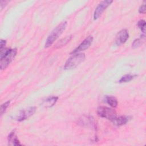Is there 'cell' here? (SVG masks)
<instances>
[{
  "instance_id": "obj_1",
  "label": "cell",
  "mask_w": 146,
  "mask_h": 146,
  "mask_svg": "<svg viewBox=\"0 0 146 146\" xmlns=\"http://www.w3.org/2000/svg\"><path fill=\"white\" fill-rule=\"evenodd\" d=\"M0 51V68L1 70H2L7 68L14 59L17 53V48L11 49L4 48Z\"/></svg>"
},
{
  "instance_id": "obj_2",
  "label": "cell",
  "mask_w": 146,
  "mask_h": 146,
  "mask_svg": "<svg viewBox=\"0 0 146 146\" xmlns=\"http://www.w3.org/2000/svg\"><path fill=\"white\" fill-rule=\"evenodd\" d=\"M67 22L64 21L60 23L59 25H58L54 30L51 32V33L48 36L45 44L44 47L47 48L51 46L54 42L59 38V36L62 34L63 31L65 30L67 26Z\"/></svg>"
},
{
  "instance_id": "obj_3",
  "label": "cell",
  "mask_w": 146,
  "mask_h": 146,
  "mask_svg": "<svg viewBox=\"0 0 146 146\" xmlns=\"http://www.w3.org/2000/svg\"><path fill=\"white\" fill-rule=\"evenodd\" d=\"M86 56L84 53L78 52L74 54L66 61L64 65L65 70H70L75 68L85 59Z\"/></svg>"
},
{
  "instance_id": "obj_4",
  "label": "cell",
  "mask_w": 146,
  "mask_h": 146,
  "mask_svg": "<svg viewBox=\"0 0 146 146\" xmlns=\"http://www.w3.org/2000/svg\"><path fill=\"white\" fill-rule=\"evenodd\" d=\"M97 113L100 117L110 120L111 121L117 116L116 112L114 110L103 106L99 107L97 108Z\"/></svg>"
},
{
  "instance_id": "obj_5",
  "label": "cell",
  "mask_w": 146,
  "mask_h": 146,
  "mask_svg": "<svg viewBox=\"0 0 146 146\" xmlns=\"http://www.w3.org/2000/svg\"><path fill=\"white\" fill-rule=\"evenodd\" d=\"M36 111V107H30L19 111L16 116V120L18 121H23L32 116Z\"/></svg>"
},
{
  "instance_id": "obj_6",
  "label": "cell",
  "mask_w": 146,
  "mask_h": 146,
  "mask_svg": "<svg viewBox=\"0 0 146 146\" xmlns=\"http://www.w3.org/2000/svg\"><path fill=\"white\" fill-rule=\"evenodd\" d=\"M112 1H109V0H107V1H102L99 5L98 6L96 7L94 13V20L98 19L99 17L102 15V13L106 10V9L111 3H112Z\"/></svg>"
},
{
  "instance_id": "obj_7",
  "label": "cell",
  "mask_w": 146,
  "mask_h": 146,
  "mask_svg": "<svg viewBox=\"0 0 146 146\" xmlns=\"http://www.w3.org/2000/svg\"><path fill=\"white\" fill-rule=\"evenodd\" d=\"M93 40V37L92 36H88L86 39H84L82 42L71 52V54H74L75 53H78L80 51H83L87 49L91 45Z\"/></svg>"
},
{
  "instance_id": "obj_8",
  "label": "cell",
  "mask_w": 146,
  "mask_h": 146,
  "mask_svg": "<svg viewBox=\"0 0 146 146\" xmlns=\"http://www.w3.org/2000/svg\"><path fill=\"white\" fill-rule=\"evenodd\" d=\"M129 38V33L127 30L123 29L120 30L116 35V43L117 45L124 43Z\"/></svg>"
},
{
  "instance_id": "obj_9",
  "label": "cell",
  "mask_w": 146,
  "mask_h": 146,
  "mask_svg": "<svg viewBox=\"0 0 146 146\" xmlns=\"http://www.w3.org/2000/svg\"><path fill=\"white\" fill-rule=\"evenodd\" d=\"M7 139H8L9 144L10 145H22L20 143V141L18 140V137H17L14 131H13L10 133V134L8 136Z\"/></svg>"
},
{
  "instance_id": "obj_10",
  "label": "cell",
  "mask_w": 146,
  "mask_h": 146,
  "mask_svg": "<svg viewBox=\"0 0 146 146\" xmlns=\"http://www.w3.org/2000/svg\"><path fill=\"white\" fill-rule=\"evenodd\" d=\"M129 120V117L125 116H120L116 117L111 121L116 125H122L125 124Z\"/></svg>"
},
{
  "instance_id": "obj_11",
  "label": "cell",
  "mask_w": 146,
  "mask_h": 146,
  "mask_svg": "<svg viewBox=\"0 0 146 146\" xmlns=\"http://www.w3.org/2000/svg\"><path fill=\"white\" fill-rule=\"evenodd\" d=\"M58 99V98L56 96L48 97L43 101L42 104L44 107H46V108L51 107L55 105Z\"/></svg>"
},
{
  "instance_id": "obj_12",
  "label": "cell",
  "mask_w": 146,
  "mask_h": 146,
  "mask_svg": "<svg viewBox=\"0 0 146 146\" xmlns=\"http://www.w3.org/2000/svg\"><path fill=\"white\" fill-rule=\"evenodd\" d=\"M106 101L107 103L110 105L111 107L115 108L117 106V99L112 96H107L106 97Z\"/></svg>"
},
{
  "instance_id": "obj_13",
  "label": "cell",
  "mask_w": 146,
  "mask_h": 146,
  "mask_svg": "<svg viewBox=\"0 0 146 146\" xmlns=\"http://www.w3.org/2000/svg\"><path fill=\"white\" fill-rule=\"evenodd\" d=\"M72 38V36H68L61 40H60L55 45V47L56 48H60L62 47L63 46H64V45H66L68 42H69V41Z\"/></svg>"
},
{
  "instance_id": "obj_14",
  "label": "cell",
  "mask_w": 146,
  "mask_h": 146,
  "mask_svg": "<svg viewBox=\"0 0 146 146\" xmlns=\"http://www.w3.org/2000/svg\"><path fill=\"white\" fill-rule=\"evenodd\" d=\"M145 39V35H143L142 36V37L141 36L140 38H137V39H136L135 40H134L132 44V47L133 48H135L140 47L142 44V43L143 42V39Z\"/></svg>"
},
{
  "instance_id": "obj_15",
  "label": "cell",
  "mask_w": 146,
  "mask_h": 146,
  "mask_svg": "<svg viewBox=\"0 0 146 146\" xmlns=\"http://www.w3.org/2000/svg\"><path fill=\"white\" fill-rule=\"evenodd\" d=\"M135 76L136 75H133L131 74H127L122 76L119 82V83H126L132 80Z\"/></svg>"
},
{
  "instance_id": "obj_16",
  "label": "cell",
  "mask_w": 146,
  "mask_h": 146,
  "mask_svg": "<svg viewBox=\"0 0 146 146\" xmlns=\"http://www.w3.org/2000/svg\"><path fill=\"white\" fill-rule=\"evenodd\" d=\"M137 26L141 31L144 34L145 32V21L144 20H140L137 23Z\"/></svg>"
},
{
  "instance_id": "obj_17",
  "label": "cell",
  "mask_w": 146,
  "mask_h": 146,
  "mask_svg": "<svg viewBox=\"0 0 146 146\" xmlns=\"http://www.w3.org/2000/svg\"><path fill=\"white\" fill-rule=\"evenodd\" d=\"M10 103V101H7V102H6L5 103H3L1 105V115H2L5 113V112L6 111V110L9 106Z\"/></svg>"
},
{
  "instance_id": "obj_18",
  "label": "cell",
  "mask_w": 146,
  "mask_h": 146,
  "mask_svg": "<svg viewBox=\"0 0 146 146\" xmlns=\"http://www.w3.org/2000/svg\"><path fill=\"white\" fill-rule=\"evenodd\" d=\"M139 12L141 14H144L145 12V4H143L139 9Z\"/></svg>"
},
{
  "instance_id": "obj_19",
  "label": "cell",
  "mask_w": 146,
  "mask_h": 146,
  "mask_svg": "<svg viewBox=\"0 0 146 146\" xmlns=\"http://www.w3.org/2000/svg\"><path fill=\"white\" fill-rule=\"evenodd\" d=\"M6 41L5 40H3L1 39V42H0V50H2L3 48H5V46L6 45Z\"/></svg>"
},
{
  "instance_id": "obj_20",
  "label": "cell",
  "mask_w": 146,
  "mask_h": 146,
  "mask_svg": "<svg viewBox=\"0 0 146 146\" xmlns=\"http://www.w3.org/2000/svg\"><path fill=\"white\" fill-rule=\"evenodd\" d=\"M8 1H1V10H2V9L4 7V6H6V5Z\"/></svg>"
}]
</instances>
